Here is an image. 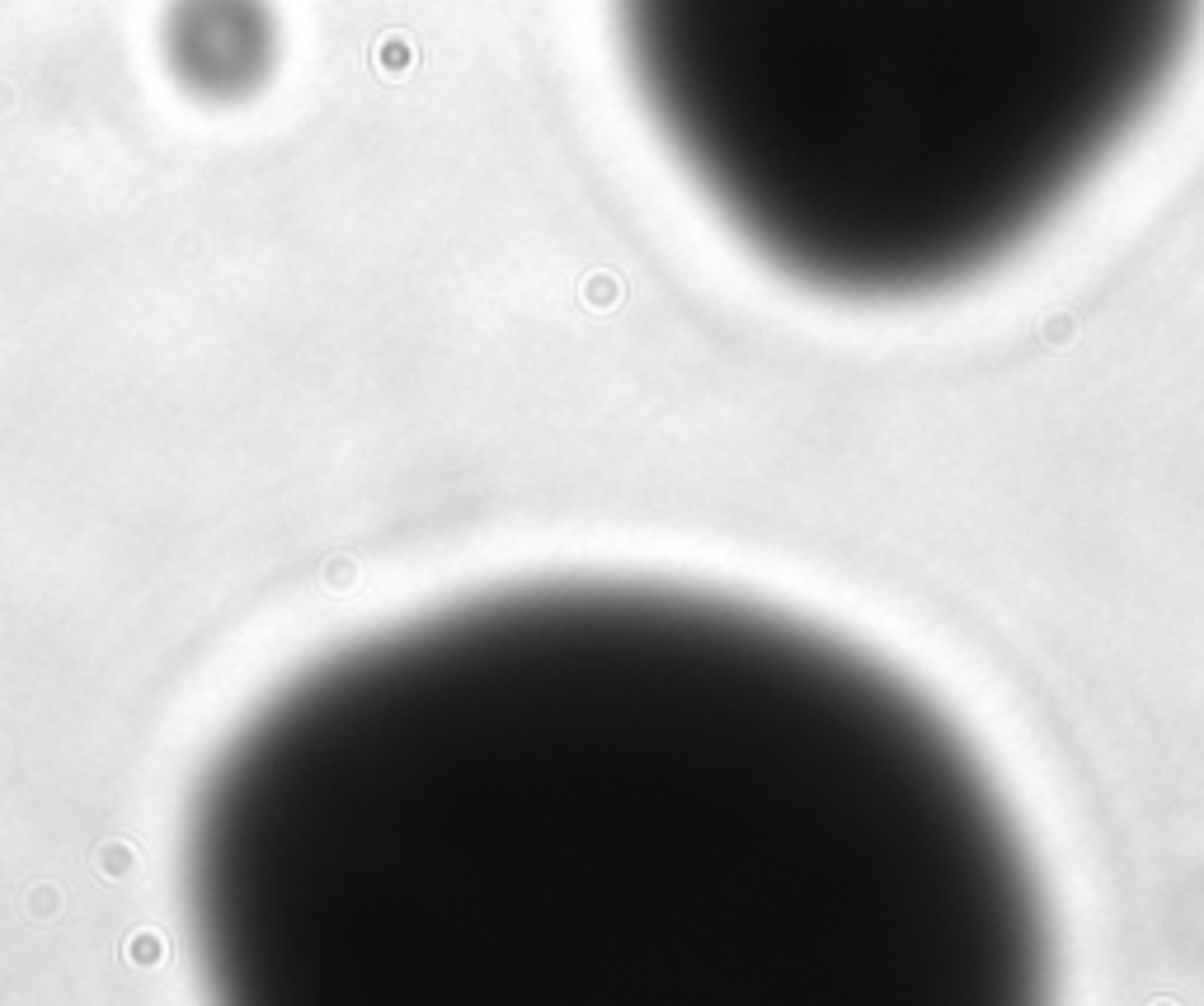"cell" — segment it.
Segmentation results:
<instances>
[{
  "label": "cell",
  "mask_w": 1204,
  "mask_h": 1006,
  "mask_svg": "<svg viewBox=\"0 0 1204 1006\" xmlns=\"http://www.w3.org/2000/svg\"><path fill=\"white\" fill-rule=\"evenodd\" d=\"M263 1006H993L1050 983L1003 795L909 682L762 607L551 584L282 687L188 828Z\"/></svg>",
  "instance_id": "1"
},
{
  "label": "cell",
  "mask_w": 1204,
  "mask_h": 1006,
  "mask_svg": "<svg viewBox=\"0 0 1204 1006\" xmlns=\"http://www.w3.org/2000/svg\"><path fill=\"white\" fill-rule=\"evenodd\" d=\"M1204 0H617L715 212L786 278L904 301L1021 249L1153 113Z\"/></svg>",
  "instance_id": "2"
}]
</instances>
